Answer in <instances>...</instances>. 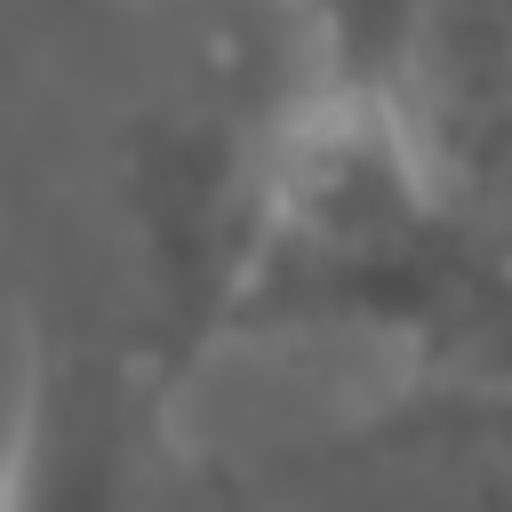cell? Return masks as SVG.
Instances as JSON below:
<instances>
[{
    "mask_svg": "<svg viewBox=\"0 0 512 512\" xmlns=\"http://www.w3.org/2000/svg\"><path fill=\"white\" fill-rule=\"evenodd\" d=\"M472 256L400 112L368 80H304L256 192L224 344L376 336L440 376L464 344Z\"/></svg>",
    "mask_w": 512,
    "mask_h": 512,
    "instance_id": "6da1fadb",
    "label": "cell"
},
{
    "mask_svg": "<svg viewBox=\"0 0 512 512\" xmlns=\"http://www.w3.org/2000/svg\"><path fill=\"white\" fill-rule=\"evenodd\" d=\"M344 512H512V384L416 376L320 448Z\"/></svg>",
    "mask_w": 512,
    "mask_h": 512,
    "instance_id": "277c9868",
    "label": "cell"
},
{
    "mask_svg": "<svg viewBox=\"0 0 512 512\" xmlns=\"http://www.w3.org/2000/svg\"><path fill=\"white\" fill-rule=\"evenodd\" d=\"M384 96L472 256L464 344L440 376L512 384V0H416Z\"/></svg>",
    "mask_w": 512,
    "mask_h": 512,
    "instance_id": "3957f363",
    "label": "cell"
},
{
    "mask_svg": "<svg viewBox=\"0 0 512 512\" xmlns=\"http://www.w3.org/2000/svg\"><path fill=\"white\" fill-rule=\"evenodd\" d=\"M0 512H8V480H0Z\"/></svg>",
    "mask_w": 512,
    "mask_h": 512,
    "instance_id": "5b68a950",
    "label": "cell"
},
{
    "mask_svg": "<svg viewBox=\"0 0 512 512\" xmlns=\"http://www.w3.org/2000/svg\"><path fill=\"white\" fill-rule=\"evenodd\" d=\"M8 512H232L224 472L176 432V392L96 320L64 312L32 344V392L0 448Z\"/></svg>",
    "mask_w": 512,
    "mask_h": 512,
    "instance_id": "7a4b0ae2",
    "label": "cell"
}]
</instances>
